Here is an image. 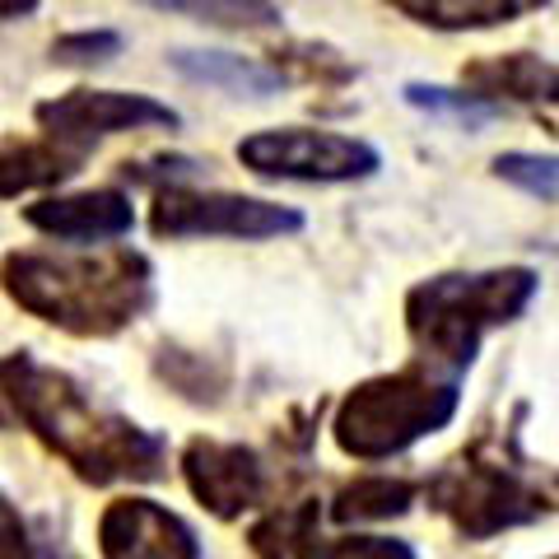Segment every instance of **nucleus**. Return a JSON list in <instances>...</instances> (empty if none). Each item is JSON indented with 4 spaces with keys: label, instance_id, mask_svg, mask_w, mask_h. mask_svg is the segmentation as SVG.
I'll list each match as a JSON object with an SVG mask.
<instances>
[{
    "label": "nucleus",
    "instance_id": "f257e3e1",
    "mask_svg": "<svg viewBox=\"0 0 559 559\" xmlns=\"http://www.w3.org/2000/svg\"><path fill=\"white\" fill-rule=\"evenodd\" d=\"M0 429L38 439L70 476L108 485H154L168 466V443L131 415L94 401V392L66 369H51L28 349L0 355Z\"/></svg>",
    "mask_w": 559,
    "mask_h": 559
},
{
    "label": "nucleus",
    "instance_id": "f03ea898",
    "mask_svg": "<svg viewBox=\"0 0 559 559\" xmlns=\"http://www.w3.org/2000/svg\"><path fill=\"white\" fill-rule=\"evenodd\" d=\"M0 289L28 318L80 341H108L154 308V261L135 248L108 252H5Z\"/></svg>",
    "mask_w": 559,
    "mask_h": 559
},
{
    "label": "nucleus",
    "instance_id": "7ed1b4c3",
    "mask_svg": "<svg viewBox=\"0 0 559 559\" xmlns=\"http://www.w3.org/2000/svg\"><path fill=\"white\" fill-rule=\"evenodd\" d=\"M540 275L532 266L495 271H443L406 289L401 318L415 345V359L448 378H466L480 359L489 331L513 326L536 304Z\"/></svg>",
    "mask_w": 559,
    "mask_h": 559
},
{
    "label": "nucleus",
    "instance_id": "20e7f679",
    "mask_svg": "<svg viewBox=\"0 0 559 559\" xmlns=\"http://www.w3.org/2000/svg\"><path fill=\"white\" fill-rule=\"evenodd\" d=\"M462 411V382L425 359L355 382L331 411V443L349 462H392L419 439L448 429Z\"/></svg>",
    "mask_w": 559,
    "mask_h": 559
},
{
    "label": "nucleus",
    "instance_id": "39448f33",
    "mask_svg": "<svg viewBox=\"0 0 559 559\" xmlns=\"http://www.w3.org/2000/svg\"><path fill=\"white\" fill-rule=\"evenodd\" d=\"M419 495L462 540H495L550 513L546 489L518 466L513 448L499 439H476L471 448L452 452L425 476Z\"/></svg>",
    "mask_w": 559,
    "mask_h": 559
},
{
    "label": "nucleus",
    "instance_id": "423d86ee",
    "mask_svg": "<svg viewBox=\"0 0 559 559\" xmlns=\"http://www.w3.org/2000/svg\"><path fill=\"white\" fill-rule=\"evenodd\" d=\"M238 164L266 182H364L382 168L378 145L318 127H266L238 140Z\"/></svg>",
    "mask_w": 559,
    "mask_h": 559
},
{
    "label": "nucleus",
    "instance_id": "0eeeda50",
    "mask_svg": "<svg viewBox=\"0 0 559 559\" xmlns=\"http://www.w3.org/2000/svg\"><path fill=\"white\" fill-rule=\"evenodd\" d=\"M304 210L242 197V191H201V187H164L154 191L150 234L154 238H238V242H266L304 234Z\"/></svg>",
    "mask_w": 559,
    "mask_h": 559
},
{
    "label": "nucleus",
    "instance_id": "6e6552de",
    "mask_svg": "<svg viewBox=\"0 0 559 559\" xmlns=\"http://www.w3.org/2000/svg\"><path fill=\"white\" fill-rule=\"evenodd\" d=\"M33 121L43 127L47 140L75 150V154H90L98 140L121 135V131H150V127H164V131H178L182 127V112L159 103L154 94H121V90H70L57 98H43L33 108Z\"/></svg>",
    "mask_w": 559,
    "mask_h": 559
},
{
    "label": "nucleus",
    "instance_id": "1a4fd4ad",
    "mask_svg": "<svg viewBox=\"0 0 559 559\" xmlns=\"http://www.w3.org/2000/svg\"><path fill=\"white\" fill-rule=\"evenodd\" d=\"M182 480L191 489V499L201 503L210 518L238 522L242 513H252L271 495V471L266 457L248 443H224V439H191L182 448Z\"/></svg>",
    "mask_w": 559,
    "mask_h": 559
},
{
    "label": "nucleus",
    "instance_id": "9d476101",
    "mask_svg": "<svg viewBox=\"0 0 559 559\" xmlns=\"http://www.w3.org/2000/svg\"><path fill=\"white\" fill-rule=\"evenodd\" d=\"M103 559H205L201 540L182 513L145 495H121L98 518Z\"/></svg>",
    "mask_w": 559,
    "mask_h": 559
},
{
    "label": "nucleus",
    "instance_id": "9b49d317",
    "mask_svg": "<svg viewBox=\"0 0 559 559\" xmlns=\"http://www.w3.org/2000/svg\"><path fill=\"white\" fill-rule=\"evenodd\" d=\"M28 229H38L57 242H112L135 229V205L121 187H94V191H61L24 205Z\"/></svg>",
    "mask_w": 559,
    "mask_h": 559
},
{
    "label": "nucleus",
    "instance_id": "f8f14e48",
    "mask_svg": "<svg viewBox=\"0 0 559 559\" xmlns=\"http://www.w3.org/2000/svg\"><path fill=\"white\" fill-rule=\"evenodd\" d=\"M462 90L489 103H559V61H546L536 51H489L462 66Z\"/></svg>",
    "mask_w": 559,
    "mask_h": 559
},
{
    "label": "nucleus",
    "instance_id": "ddd939ff",
    "mask_svg": "<svg viewBox=\"0 0 559 559\" xmlns=\"http://www.w3.org/2000/svg\"><path fill=\"white\" fill-rule=\"evenodd\" d=\"M168 66L182 80L205 84V90H224V94H248V98H271L285 90V80L271 70V61H252L238 51H210V47H178L168 57Z\"/></svg>",
    "mask_w": 559,
    "mask_h": 559
},
{
    "label": "nucleus",
    "instance_id": "4468645a",
    "mask_svg": "<svg viewBox=\"0 0 559 559\" xmlns=\"http://www.w3.org/2000/svg\"><path fill=\"white\" fill-rule=\"evenodd\" d=\"M84 164V154L57 145V140H0V201H14L24 191H47L61 187L66 178H75Z\"/></svg>",
    "mask_w": 559,
    "mask_h": 559
},
{
    "label": "nucleus",
    "instance_id": "2eb2a0df",
    "mask_svg": "<svg viewBox=\"0 0 559 559\" xmlns=\"http://www.w3.org/2000/svg\"><path fill=\"white\" fill-rule=\"evenodd\" d=\"M540 0H396V14L425 24V28H443V33H476V28H499L513 24L522 14H536Z\"/></svg>",
    "mask_w": 559,
    "mask_h": 559
},
{
    "label": "nucleus",
    "instance_id": "dca6fc26",
    "mask_svg": "<svg viewBox=\"0 0 559 559\" xmlns=\"http://www.w3.org/2000/svg\"><path fill=\"white\" fill-rule=\"evenodd\" d=\"M419 499V485L406 476H355L349 485L336 489L326 518L336 527H355V522H392L401 513H411V503Z\"/></svg>",
    "mask_w": 559,
    "mask_h": 559
},
{
    "label": "nucleus",
    "instance_id": "f3484780",
    "mask_svg": "<svg viewBox=\"0 0 559 559\" xmlns=\"http://www.w3.org/2000/svg\"><path fill=\"white\" fill-rule=\"evenodd\" d=\"M322 509L318 499H299V503H280V509L261 513L248 532V546L257 559H294L312 536H318Z\"/></svg>",
    "mask_w": 559,
    "mask_h": 559
},
{
    "label": "nucleus",
    "instance_id": "a211bd4d",
    "mask_svg": "<svg viewBox=\"0 0 559 559\" xmlns=\"http://www.w3.org/2000/svg\"><path fill=\"white\" fill-rule=\"evenodd\" d=\"M271 70L280 80H312V84H349L359 75L355 66H349L341 51H331V47H322V43H294V47H285V51H275V61H271Z\"/></svg>",
    "mask_w": 559,
    "mask_h": 559
},
{
    "label": "nucleus",
    "instance_id": "6ab92c4d",
    "mask_svg": "<svg viewBox=\"0 0 559 559\" xmlns=\"http://www.w3.org/2000/svg\"><path fill=\"white\" fill-rule=\"evenodd\" d=\"M489 173H495L499 182L527 191V197H540V201H555L559 197V154L509 150V154H495Z\"/></svg>",
    "mask_w": 559,
    "mask_h": 559
},
{
    "label": "nucleus",
    "instance_id": "aec40b11",
    "mask_svg": "<svg viewBox=\"0 0 559 559\" xmlns=\"http://www.w3.org/2000/svg\"><path fill=\"white\" fill-rule=\"evenodd\" d=\"M294 559H419L411 540L401 536H373V532H355V536H312L308 546Z\"/></svg>",
    "mask_w": 559,
    "mask_h": 559
},
{
    "label": "nucleus",
    "instance_id": "412c9836",
    "mask_svg": "<svg viewBox=\"0 0 559 559\" xmlns=\"http://www.w3.org/2000/svg\"><path fill=\"white\" fill-rule=\"evenodd\" d=\"M154 10L191 14V20H201V24H224V28H271V24L285 20L275 5H248V0H229V5H219V0H205V5H191V0H159Z\"/></svg>",
    "mask_w": 559,
    "mask_h": 559
},
{
    "label": "nucleus",
    "instance_id": "4be33fe9",
    "mask_svg": "<svg viewBox=\"0 0 559 559\" xmlns=\"http://www.w3.org/2000/svg\"><path fill=\"white\" fill-rule=\"evenodd\" d=\"M406 103L419 112H433V117H452V121H466V127H480L499 108L471 98L466 90H443V84H406Z\"/></svg>",
    "mask_w": 559,
    "mask_h": 559
},
{
    "label": "nucleus",
    "instance_id": "5701e85b",
    "mask_svg": "<svg viewBox=\"0 0 559 559\" xmlns=\"http://www.w3.org/2000/svg\"><path fill=\"white\" fill-rule=\"evenodd\" d=\"M121 33L117 28H84V33H66L51 43V61L57 66H103L121 51Z\"/></svg>",
    "mask_w": 559,
    "mask_h": 559
},
{
    "label": "nucleus",
    "instance_id": "b1692460",
    "mask_svg": "<svg viewBox=\"0 0 559 559\" xmlns=\"http://www.w3.org/2000/svg\"><path fill=\"white\" fill-rule=\"evenodd\" d=\"M0 559H51V550L38 546V536L28 532L20 503H14L5 489H0Z\"/></svg>",
    "mask_w": 559,
    "mask_h": 559
},
{
    "label": "nucleus",
    "instance_id": "393cba45",
    "mask_svg": "<svg viewBox=\"0 0 559 559\" xmlns=\"http://www.w3.org/2000/svg\"><path fill=\"white\" fill-rule=\"evenodd\" d=\"M28 14H38V0H0V24L5 20H28Z\"/></svg>",
    "mask_w": 559,
    "mask_h": 559
},
{
    "label": "nucleus",
    "instance_id": "a878e982",
    "mask_svg": "<svg viewBox=\"0 0 559 559\" xmlns=\"http://www.w3.org/2000/svg\"><path fill=\"white\" fill-rule=\"evenodd\" d=\"M546 499H550V503H559V471L550 476V489H546Z\"/></svg>",
    "mask_w": 559,
    "mask_h": 559
},
{
    "label": "nucleus",
    "instance_id": "bb28decb",
    "mask_svg": "<svg viewBox=\"0 0 559 559\" xmlns=\"http://www.w3.org/2000/svg\"><path fill=\"white\" fill-rule=\"evenodd\" d=\"M550 559H559V555H550Z\"/></svg>",
    "mask_w": 559,
    "mask_h": 559
}]
</instances>
